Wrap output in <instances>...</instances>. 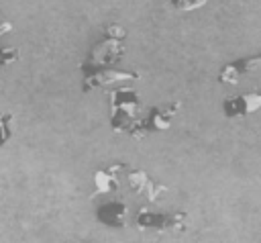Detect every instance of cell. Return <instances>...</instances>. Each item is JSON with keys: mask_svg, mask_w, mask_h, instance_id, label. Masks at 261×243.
Listing matches in <instances>:
<instances>
[{"mask_svg": "<svg viewBox=\"0 0 261 243\" xmlns=\"http://www.w3.org/2000/svg\"><path fill=\"white\" fill-rule=\"evenodd\" d=\"M135 225L141 231H157V233H181L190 225V216L186 212H153L141 206L135 214Z\"/></svg>", "mask_w": 261, "mask_h": 243, "instance_id": "5b68a950", "label": "cell"}, {"mask_svg": "<svg viewBox=\"0 0 261 243\" xmlns=\"http://www.w3.org/2000/svg\"><path fill=\"white\" fill-rule=\"evenodd\" d=\"M126 29L118 22H106L102 27V41H98L88 57H86V65H94V67H108V65H116L122 55L126 53Z\"/></svg>", "mask_w": 261, "mask_h": 243, "instance_id": "7a4b0ae2", "label": "cell"}, {"mask_svg": "<svg viewBox=\"0 0 261 243\" xmlns=\"http://www.w3.org/2000/svg\"><path fill=\"white\" fill-rule=\"evenodd\" d=\"M181 110V102L173 100L169 104H159V106H151L149 112L145 116H141L128 131L126 135L135 141L145 139L149 133H159V131H167L171 127V120L177 116V112Z\"/></svg>", "mask_w": 261, "mask_h": 243, "instance_id": "277c9868", "label": "cell"}, {"mask_svg": "<svg viewBox=\"0 0 261 243\" xmlns=\"http://www.w3.org/2000/svg\"><path fill=\"white\" fill-rule=\"evenodd\" d=\"M20 59V49L18 47H0V67H6L14 61Z\"/></svg>", "mask_w": 261, "mask_h": 243, "instance_id": "4fadbf2b", "label": "cell"}, {"mask_svg": "<svg viewBox=\"0 0 261 243\" xmlns=\"http://www.w3.org/2000/svg\"><path fill=\"white\" fill-rule=\"evenodd\" d=\"M169 2L175 10H181V12H194L208 4V0H169Z\"/></svg>", "mask_w": 261, "mask_h": 243, "instance_id": "7c38bea8", "label": "cell"}, {"mask_svg": "<svg viewBox=\"0 0 261 243\" xmlns=\"http://www.w3.org/2000/svg\"><path fill=\"white\" fill-rule=\"evenodd\" d=\"M124 182L128 184L130 194H135L139 198H145L147 202H157L159 196L167 192V186L165 184L155 182L145 169L130 167L128 163H124Z\"/></svg>", "mask_w": 261, "mask_h": 243, "instance_id": "8992f818", "label": "cell"}, {"mask_svg": "<svg viewBox=\"0 0 261 243\" xmlns=\"http://www.w3.org/2000/svg\"><path fill=\"white\" fill-rule=\"evenodd\" d=\"M12 123H14V114L12 112L0 114V149L12 139Z\"/></svg>", "mask_w": 261, "mask_h": 243, "instance_id": "8fae6325", "label": "cell"}, {"mask_svg": "<svg viewBox=\"0 0 261 243\" xmlns=\"http://www.w3.org/2000/svg\"><path fill=\"white\" fill-rule=\"evenodd\" d=\"M108 104H110V127L116 133L126 135V131L141 118V110H143V102L137 94V90L128 88V86H118V88H110L108 92Z\"/></svg>", "mask_w": 261, "mask_h": 243, "instance_id": "6da1fadb", "label": "cell"}, {"mask_svg": "<svg viewBox=\"0 0 261 243\" xmlns=\"http://www.w3.org/2000/svg\"><path fill=\"white\" fill-rule=\"evenodd\" d=\"M261 65V53H255V55H245V57H239L234 61H228L220 67L216 80L224 86H237L243 78H247L251 71H255L257 67Z\"/></svg>", "mask_w": 261, "mask_h": 243, "instance_id": "ba28073f", "label": "cell"}, {"mask_svg": "<svg viewBox=\"0 0 261 243\" xmlns=\"http://www.w3.org/2000/svg\"><path fill=\"white\" fill-rule=\"evenodd\" d=\"M96 221L106 225V227H112V229L126 227V223H128V204L124 202V198L106 200V202L98 204Z\"/></svg>", "mask_w": 261, "mask_h": 243, "instance_id": "30bf717a", "label": "cell"}, {"mask_svg": "<svg viewBox=\"0 0 261 243\" xmlns=\"http://www.w3.org/2000/svg\"><path fill=\"white\" fill-rule=\"evenodd\" d=\"M80 71H82V90L84 92H92L96 88L108 92L118 82H137V80H141V71H137V69H114V65L94 67V65L80 63Z\"/></svg>", "mask_w": 261, "mask_h": 243, "instance_id": "3957f363", "label": "cell"}, {"mask_svg": "<svg viewBox=\"0 0 261 243\" xmlns=\"http://www.w3.org/2000/svg\"><path fill=\"white\" fill-rule=\"evenodd\" d=\"M259 110H261V92L259 90L239 92V94H232L222 100V114L228 120L247 118Z\"/></svg>", "mask_w": 261, "mask_h": 243, "instance_id": "52a82bcc", "label": "cell"}, {"mask_svg": "<svg viewBox=\"0 0 261 243\" xmlns=\"http://www.w3.org/2000/svg\"><path fill=\"white\" fill-rule=\"evenodd\" d=\"M124 184V163H112L106 167H100L94 172V194L102 196L108 192L120 190Z\"/></svg>", "mask_w": 261, "mask_h": 243, "instance_id": "9c48e42d", "label": "cell"}, {"mask_svg": "<svg viewBox=\"0 0 261 243\" xmlns=\"http://www.w3.org/2000/svg\"><path fill=\"white\" fill-rule=\"evenodd\" d=\"M12 31H14V25H12L10 20H0V39H2L4 35L12 33Z\"/></svg>", "mask_w": 261, "mask_h": 243, "instance_id": "5bb4252c", "label": "cell"}]
</instances>
